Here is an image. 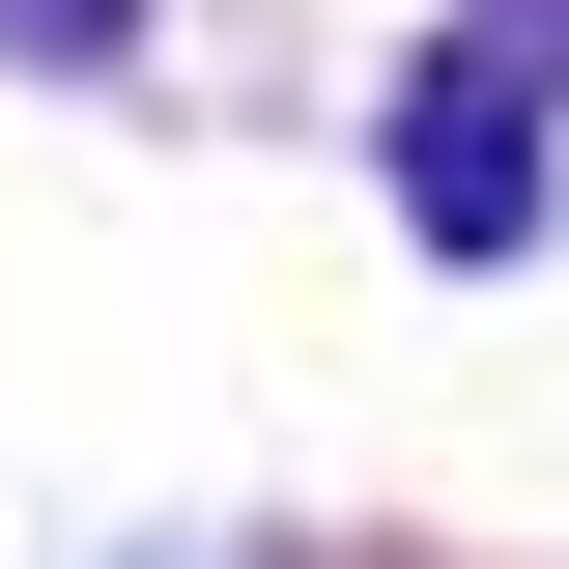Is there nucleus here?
Wrapping results in <instances>:
<instances>
[{"label":"nucleus","instance_id":"f257e3e1","mask_svg":"<svg viewBox=\"0 0 569 569\" xmlns=\"http://www.w3.org/2000/svg\"><path fill=\"white\" fill-rule=\"evenodd\" d=\"M541 58L569 29H485V58L399 86V228L427 257H541Z\"/></svg>","mask_w":569,"mask_h":569},{"label":"nucleus","instance_id":"f03ea898","mask_svg":"<svg viewBox=\"0 0 569 569\" xmlns=\"http://www.w3.org/2000/svg\"><path fill=\"white\" fill-rule=\"evenodd\" d=\"M0 58H58V86H142V0H0Z\"/></svg>","mask_w":569,"mask_h":569}]
</instances>
